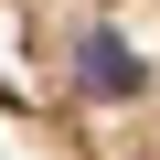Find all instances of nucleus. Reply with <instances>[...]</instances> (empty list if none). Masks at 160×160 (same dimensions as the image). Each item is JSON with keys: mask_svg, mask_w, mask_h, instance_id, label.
<instances>
[{"mask_svg": "<svg viewBox=\"0 0 160 160\" xmlns=\"http://www.w3.org/2000/svg\"><path fill=\"white\" fill-rule=\"evenodd\" d=\"M0 118L43 160H160V0H0Z\"/></svg>", "mask_w": 160, "mask_h": 160, "instance_id": "1", "label": "nucleus"}]
</instances>
